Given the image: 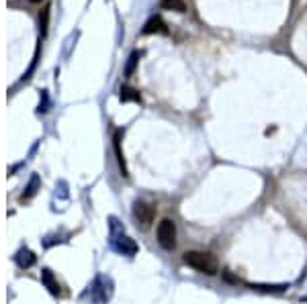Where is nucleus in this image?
Masks as SVG:
<instances>
[{"instance_id": "f257e3e1", "label": "nucleus", "mask_w": 307, "mask_h": 304, "mask_svg": "<svg viewBox=\"0 0 307 304\" xmlns=\"http://www.w3.org/2000/svg\"><path fill=\"white\" fill-rule=\"evenodd\" d=\"M182 261L189 268H193V270H197V272H201L205 276H215L219 272L217 259L211 253H205V251H187L182 255Z\"/></svg>"}, {"instance_id": "f03ea898", "label": "nucleus", "mask_w": 307, "mask_h": 304, "mask_svg": "<svg viewBox=\"0 0 307 304\" xmlns=\"http://www.w3.org/2000/svg\"><path fill=\"white\" fill-rule=\"evenodd\" d=\"M88 294H90V300H93L95 304H105V302L113 296V280H111L109 276H99V278L93 282ZM88 294H86V296H88Z\"/></svg>"}, {"instance_id": "7ed1b4c3", "label": "nucleus", "mask_w": 307, "mask_h": 304, "mask_svg": "<svg viewBox=\"0 0 307 304\" xmlns=\"http://www.w3.org/2000/svg\"><path fill=\"white\" fill-rule=\"evenodd\" d=\"M156 237L162 249L172 251L176 247V224L170 218H164L158 222V229H156Z\"/></svg>"}, {"instance_id": "20e7f679", "label": "nucleus", "mask_w": 307, "mask_h": 304, "mask_svg": "<svg viewBox=\"0 0 307 304\" xmlns=\"http://www.w3.org/2000/svg\"><path fill=\"white\" fill-rule=\"evenodd\" d=\"M133 216L143 226H149L154 222V218H156V206L145 202V200H135L133 202Z\"/></svg>"}, {"instance_id": "39448f33", "label": "nucleus", "mask_w": 307, "mask_h": 304, "mask_svg": "<svg viewBox=\"0 0 307 304\" xmlns=\"http://www.w3.org/2000/svg\"><path fill=\"white\" fill-rule=\"evenodd\" d=\"M111 245H113V249L117 251V253H121V255H135L137 251H139V247H137V243L131 239V237H127V235H113V239H111Z\"/></svg>"}, {"instance_id": "423d86ee", "label": "nucleus", "mask_w": 307, "mask_h": 304, "mask_svg": "<svg viewBox=\"0 0 307 304\" xmlns=\"http://www.w3.org/2000/svg\"><path fill=\"white\" fill-rule=\"evenodd\" d=\"M141 33H143V35H151V33L168 35V27H166V23L162 21V17H151V19H149V21L143 25Z\"/></svg>"}, {"instance_id": "0eeeda50", "label": "nucleus", "mask_w": 307, "mask_h": 304, "mask_svg": "<svg viewBox=\"0 0 307 304\" xmlns=\"http://www.w3.org/2000/svg\"><path fill=\"white\" fill-rule=\"evenodd\" d=\"M41 282H43V286L53 294V296H62L64 292H62V286H59V282L55 280V276H53V272L51 270H43L41 272Z\"/></svg>"}, {"instance_id": "6e6552de", "label": "nucleus", "mask_w": 307, "mask_h": 304, "mask_svg": "<svg viewBox=\"0 0 307 304\" xmlns=\"http://www.w3.org/2000/svg\"><path fill=\"white\" fill-rule=\"evenodd\" d=\"M15 259H17V265H19V268L27 270V268H31V265L37 261V255H35L31 249H21V251L15 255Z\"/></svg>"}, {"instance_id": "1a4fd4ad", "label": "nucleus", "mask_w": 307, "mask_h": 304, "mask_svg": "<svg viewBox=\"0 0 307 304\" xmlns=\"http://www.w3.org/2000/svg\"><path fill=\"white\" fill-rule=\"evenodd\" d=\"M121 135H123V131H121V129H119V131H115V137H113V145H115V154H117V162H119V168H121L123 176L127 178L129 174H127V166H125V160H123V151H121Z\"/></svg>"}, {"instance_id": "9d476101", "label": "nucleus", "mask_w": 307, "mask_h": 304, "mask_svg": "<svg viewBox=\"0 0 307 304\" xmlns=\"http://www.w3.org/2000/svg\"><path fill=\"white\" fill-rule=\"evenodd\" d=\"M252 290L256 292H270V294H281L289 288V284H250Z\"/></svg>"}, {"instance_id": "9b49d317", "label": "nucleus", "mask_w": 307, "mask_h": 304, "mask_svg": "<svg viewBox=\"0 0 307 304\" xmlns=\"http://www.w3.org/2000/svg\"><path fill=\"white\" fill-rule=\"evenodd\" d=\"M119 98L121 102H141V94L131 86H123L119 92Z\"/></svg>"}, {"instance_id": "f8f14e48", "label": "nucleus", "mask_w": 307, "mask_h": 304, "mask_svg": "<svg viewBox=\"0 0 307 304\" xmlns=\"http://www.w3.org/2000/svg\"><path fill=\"white\" fill-rule=\"evenodd\" d=\"M39 186H41V182H39V176H33L31 178V182H29V186L25 188V192L21 194V202H27V200H31L35 194H37V190H39Z\"/></svg>"}, {"instance_id": "ddd939ff", "label": "nucleus", "mask_w": 307, "mask_h": 304, "mask_svg": "<svg viewBox=\"0 0 307 304\" xmlns=\"http://www.w3.org/2000/svg\"><path fill=\"white\" fill-rule=\"evenodd\" d=\"M160 7L164 11H176V13H187V5L185 0H162Z\"/></svg>"}, {"instance_id": "4468645a", "label": "nucleus", "mask_w": 307, "mask_h": 304, "mask_svg": "<svg viewBox=\"0 0 307 304\" xmlns=\"http://www.w3.org/2000/svg\"><path fill=\"white\" fill-rule=\"evenodd\" d=\"M139 51H133L131 55H129V59H127V65H125V78H129V75L135 71V65H137V61H139Z\"/></svg>"}, {"instance_id": "2eb2a0df", "label": "nucleus", "mask_w": 307, "mask_h": 304, "mask_svg": "<svg viewBox=\"0 0 307 304\" xmlns=\"http://www.w3.org/2000/svg\"><path fill=\"white\" fill-rule=\"evenodd\" d=\"M47 21H49V9H43V13L39 15V23H41V33L43 35L47 31Z\"/></svg>"}, {"instance_id": "dca6fc26", "label": "nucleus", "mask_w": 307, "mask_h": 304, "mask_svg": "<svg viewBox=\"0 0 307 304\" xmlns=\"http://www.w3.org/2000/svg\"><path fill=\"white\" fill-rule=\"evenodd\" d=\"M223 278H225V282H232V284H236V286H238V284H240V282H242V280H240V278H234V276H232V274H229V272H227V270H225V272H223Z\"/></svg>"}, {"instance_id": "f3484780", "label": "nucleus", "mask_w": 307, "mask_h": 304, "mask_svg": "<svg viewBox=\"0 0 307 304\" xmlns=\"http://www.w3.org/2000/svg\"><path fill=\"white\" fill-rule=\"evenodd\" d=\"M31 3H41V0H31Z\"/></svg>"}]
</instances>
